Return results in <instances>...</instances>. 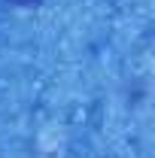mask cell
<instances>
[{
	"label": "cell",
	"instance_id": "1",
	"mask_svg": "<svg viewBox=\"0 0 155 158\" xmlns=\"http://www.w3.org/2000/svg\"><path fill=\"white\" fill-rule=\"evenodd\" d=\"M15 3H21V6H27V3H34V0H15Z\"/></svg>",
	"mask_w": 155,
	"mask_h": 158
}]
</instances>
